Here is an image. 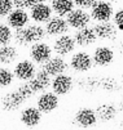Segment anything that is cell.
<instances>
[{
    "mask_svg": "<svg viewBox=\"0 0 123 130\" xmlns=\"http://www.w3.org/2000/svg\"><path fill=\"white\" fill-rule=\"evenodd\" d=\"M45 28L39 23H31L25 26L23 28L14 30L13 40L20 46H29L38 41H42L45 36Z\"/></svg>",
    "mask_w": 123,
    "mask_h": 130,
    "instance_id": "6da1fadb",
    "label": "cell"
},
{
    "mask_svg": "<svg viewBox=\"0 0 123 130\" xmlns=\"http://www.w3.org/2000/svg\"><path fill=\"white\" fill-rule=\"evenodd\" d=\"M91 20H92L91 14L85 9H82V8H74L66 15V21H67L69 27L74 28V30H80V28L87 27L90 25Z\"/></svg>",
    "mask_w": 123,
    "mask_h": 130,
    "instance_id": "7a4b0ae2",
    "label": "cell"
},
{
    "mask_svg": "<svg viewBox=\"0 0 123 130\" xmlns=\"http://www.w3.org/2000/svg\"><path fill=\"white\" fill-rule=\"evenodd\" d=\"M91 18L96 22H106L113 18V5L108 0H99L91 8Z\"/></svg>",
    "mask_w": 123,
    "mask_h": 130,
    "instance_id": "3957f363",
    "label": "cell"
},
{
    "mask_svg": "<svg viewBox=\"0 0 123 130\" xmlns=\"http://www.w3.org/2000/svg\"><path fill=\"white\" fill-rule=\"evenodd\" d=\"M52 52H53V48H51L49 44L44 41H38L30 46L31 61L38 64H44L48 59H51Z\"/></svg>",
    "mask_w": 123,
    "mask_h": 130,
    "instance_id": "277c9868",
    "label": "cell"
},
{
    "mask_svg": "<svg viewBox=\"0 0 123 130\" xmlns=\"http://www.w3.org/2000/svg\"><path fill=\"white\" fill-rule=\"evenodd\" d=\"M69 66L71 67L75 72H87L88 70L92 68L93 61H92V55L90 53H87L84 50L75 52L71 58H70Z\"/></svg>",
    "mask_w": 123,
    "mask_h": 130,
    "instance_id": "5b68a950",
    "label": "cell"
},
{
    "mask_svg": "<svg viewBox=\"0 0 123 130\" xmlns=\"http://www.w3.org/2000/svg\"><path fill=\"white\" fill-rule=\"evenodd\" d=\"M75 46H77V43L74 40V36H70V35L65 34V35L57 36V39L55 40L52 48H53V52L57 55L65 57V55L71 54L75 50Z\"/></svg>",
    "mask_w": 123,
    "mask_h": 130,
    "instance_id": "8992f818",
    "label": "cell"
},
{
    "mask_svg": "<svg viewBox=\"0 0 123 130\" xmlns=\"http://www.w3.org/2000/svg\"><path fill=\"white\" fill-rule=\"evenodd\" d=\"M51 5L47 3H36L30 8V20L34 21V23H47L53 15Z\"/></svg>",
    "mask_w": 123,
    "mask_h": 130,
    "instance_id": "52a82bcc",
    "label": "cell"
},
{
    "mask_svg": "<svg viewBox=\"0 0 123 130\" xmlns=\"http://www.w3.org/2000/svg\"><path fill=\"white\" fill-rule=\"evenodd\" d=\"M13 73L16 79H18L21 81H29L36 73V66L30 59H22L16 63L13 68Z\"/></svg>",
    "mask_w": 123,
    "mask_h": 130,
    "instance_id": "ba28073f",
    "label": "cell"
},
{
    "mask_svg": "<svg viewBox=\"0 0 123 130\" xmlns=\"http://www.w3.org/2000/svg\"><path fill=\"white\" fill-rule=\"evenodd\" d=\"M44 28H45V34L47 35L56 36V38H57V36H61V35L67 34V31L70 30L66 18L60 17V15L52 17L51 20L45 23V27Z\"/></svg>",
    "mask_w": 123,
    "mask_h": 130,
    "instance_id": "9c48e42d",
    "label": "cell"
},
{
    "mask_svg": "<svg viewBox=\"0 0 123 130\" xmlns=\"http://www.w3.org/2000/svg\"><path fill=\"white\" fill-rule=\"evenodd\" d=\"M36 107L42 113H51L58 107V95L53 91H43L36 99Z\"/></svg>",
    "mask_w": 123,
    "mask_h": 130,
    "instance_id": "30bf717a",
    "label": "cell"
},
{
    "mask_svg": "<svg viewBox=\"0 0 123 130\" xmlns=\"http://www.w3.org/2000/svg\"><path fill=\"white\" fill-rule=\"evenodd\" d=\"M69 68V63L64 59V57H60V55H56V57H51V59H48L42 70L44 72H47L49 76H57L61 75V73H66Z\"/></svg>",
    "mask_w": 123,
    "mask_h": 130,
    "instance_id": "8fae6325",
    "label": "cell"
},
{
    "mask_svg": "<svg viewBox=\"0 0 123 130\" xmlns=\"http://www.w3.org/2000/svg\"><path fill=\"white\" fill-rule=\"evenodd\" d=\"M52 91L57 95H66L73 89V79L67 73H61L52 79L51 83Z\"/></svg>",
    "mask_w": 123,
    "mask_h": 130,
    "instance_id": "7c38bea8",
    "label": "cell"
},
{
    "mask_svg": "<svg viewBox=\"0 0 123 130\" xmlns=\"http://www.w3.org/2000/svg\"><path fill=\"white\" fill-rule=\"evenodd\" d=\"M30 21V14L26 12V9H21V8H14L7 17V25H9L10 28L18 30V28H23L25 26L29 25Z\"/></svg>",
    "mask_w": 123,
    "mask_h": 130,
    "instance_id": "4fadbf2b",
    "label": "cell"
},
{
    "mask_svg": "<svg viewBox=\"0 0 123 130\" xmlns=\"http://www.w3.org/2000/svg\"><path fill=\"white\" fill-rule=\"evenodd\" d=\"M74 121L80 127H91V126L96 125V122H97L96 111L92 108H88V107L80 108L74 116Z\"/></svg>",
    "mask_w": 123,
    "mask_h": 130,
    "instance_id": "5bb4252c",
    "label": "cell"
},
{
    "mask_svg": "<svg viewBox=\"0 0 123 130\" xmlns=\"http://www.w3.org/2000/svg\"><path fill=\"white\" fill-rule=\"evenodd\" d=\"M25 98L20 94L18 90H12L8 91L2 97V107L5 111H17L20 109V107L25 103Z\"/></svg>",
    "mask_w": 123,
    "mask_h": 130,
    "instance_id": "9a60e30c",
    "label": "cell"
},
{
    "mask_svg": "<svg viewBox=\"0 0 123 130\" xmlns=\"http://www.w3.org/2000/svg\"><path fill=\"white\" fill-rule=\"evenodd\" d=\"M42 111L38 108V107H26L21 111V115H20V119H21V122L27 126V127H35L36 125L40 124L42 121Z\"/></svg>",
    "mask_w": 123,
    "mask_h": 130,
    "instance_id": "2e32d148",
    "label": "cell"
},
{
    "mask_svg": "<svg viewBox=\"0 0 123 130\" xmlns=\"http://www.w3.org/2000/svg\"><path fill=\"white\" fill-rule=\"evenodd\" d=\"M113 59H114V52L109 46H99L95 49L92 54L93 64L100 66V67L109 66L113 62Z\"/></svg>",
    "mask_w": 123,
    "mask_h": 130,
    "instance_id": "e0dca14e",
    "label": "cell"
},
{
    "mask_svg": "<svg viewBox=\"0 0 123 130\" xmlns=\"http://www.w3.org/2000/svg\"><path fill=\"white\" fill-rule=\"evenodd\" d=\"M51 76L47 72H44L43 70L36 71V73L34 75V77L31 80H29V84L31 86V89L34 90V93H43L45 91L49 86H51Z\"/></svg>",
    "mask_w": 123,
    "mask_h": 130,
    "instance_id": "ac0fdd59",
    "label": "cell"
},
{
    "mask_svg": "<svg viewBox=\"0 0 123 130\" xmlns=\"http://www.w3.org/2000/svg\"><path fill=\"white\" fill-rule=\"evenodd\" d=\"M96 38L100 40H112L117 35V27L113 22L106 21V22H97L93 26Z\"/></svg>",
    "mask_w": 123,
    "mask_h": 130,
    "instance_id": "d6986e66",
    "label": "cell"
},
{
    "mask_svg": "<svg viewBox=\"0 0 123 130\" xmlns=\"http://www.w3.org/2000/svg\"><path fill=\"white\" fill-rule=\"evenodd\" d=\"M74 40L77 43V45L79 46H90L92 45L97 38H96V34H95V30L93 27H90L87 26L84 28H80V30H77L75 35H74Z\"/></svg>",
    "mask_w": 123,
    "mask_h": 130,
    "instance_id": "ffe728a7",
    "label": "cell"
},
{
    "mask_svg": "<svg viewBox=\"0 0 123 130\" xmlns=\"http://www.w3.org/2000/svg\"><path fill=\"white\" fill-rule=\"evenodd\" d=\"M18 59V50L13 45H2L0 46V64L9 66Z\"/></svg>",
    "mask_w": 123,
    "mask_h": 130,
    "instance_id": "44dd1931",
    "label": "cell"
},
{
    "mask_svg": "<svg viewBox=\"0 0 123 130\" xmlns=\"http://www.w3.org/2000/svg\"><path fill=\"white\" fill-rule=\"evenodd\" d=\"M74 0H52L51 8L60 17H66L70 12L74 9Z\"/></svg>",
    "mask_w": 123,
    "mask_h": 130,
    "instance_id": "7402d4cb",
    "label": "cell"
},
{
    "mask_svg": "<svg viewBox=\"0 0 123 130\" xmlns=\"http://www.w3.org/2000/svg\"><path fill=\"white\" fill-rule=\"evenodd\" d=\"M115 113H117L115 107L112 104H102L96 109L97 119H100L101 121H110L112 119H114Z\"/></svg>",
    "mask_w": 123,
    "mask_h": 130,
    "instance_id": "603a6c76",
    "label": "cell"
},
{
    "mask_svg": "<svg viewBox=\"0 0 123 130\" xmlns=\"http://www.w3.org/2000/svg\"><path fill=\"white\" fill-rule=\"evenodd\" d=\"M14 80V73L8 67H0V88H8Z\"/></svg>",
    "mask_w": 123,
    "mask_h": 130,
    "instance_id": "cb8c5ba5",
    "label": "cell"
},
{
    "mask_svg": "<svg viewBox=\"0 0 123 130\" xmlns=\"http://www.w3.org/2000/svg\"><path fill=\"white\" fill-rule=\"evenodd\" d=\"M12 40H13V32L9 25L0 23V46L8 45Z\"/></svg>",
    "mask_w": 123,
    "mask_h": 130,
    "instance_id": "d4e9b609",
    "label": "cell"
},
{
    "mask_svg": "<svg viewBox=\"0 0 123 130\" xmlns=\"http://www.w3.org/2000/svg\"><path fill=\"white\" fill-rule=\"evenodd\" d=\"M13 9V0H0V18H7Z\"/></svg>",
    "mask_w": 123,
    "mask_h": 130,
    "instance_id": "484cf974",
    "label": "cell"
},
{
    "mask_svg": "<svg viewBox=\"0 0 123 130\" xmlns=\"http://www.w3.org/2000/svg\"><path fill=\"white\" fill-rule=\"evenodd\" d=\"M17 90L20 91V94L25 98V101H27V99H30L35 93H34V90L31 89V86H30V84H29V81H23V84H21L18 88H17Z\"/></svg>",
    "mask_w": 123,
    "mask_h": 130,
    "instance_id": "4316f807",
    "label": "cell"
},
{
    "mask_svg": "<svg viewBox=\"0 0 123 130\" xmlns=\"http://www.w3.org/2000/svg\"><path fill=\"white\" fill-rule=\"evenodd\" d=\"M113 23L115 25L117 30L123 31V9H118L113 14Z\"/></svg>",
    "mask_w": 123,
    "mask_h": 130,
    "instance_id": "83f0119b",
    "label": "cell"
},
{
    "mask_svg": "<svg viewBox=\"0 0 123 130\" xmlns=\"http://www.w3.org/2000/svg\"><path fill=\"white\" fill-rule=\"evenodd\" d=\"M14 8H21V9H30L35 3V0H13Z\"/></svg>",
    "mask_w": 123,
    "mask_h": 130,
    "instance_id": "f1b7e54d",
    "label": "cell"
},
{
    "mask_svg": "<svg viewBox=\"0 0 123 130\" xmlns=\"http://www.w3.org/2000/svg\"><path fill=\"white\" fill-rule=\"evenodd\" d=\"M99 0H74V4L82 9H91Z\"/></svg>",
    "mask_w": 123,
    "mask_h": 130,
    "instance_id": "f546056e",
    "label": "cell"
},
{
    "mask_svg": "<svg viewBox=\"0 0 123 130\" xmlns=\"http://www.w3.org/2000/svg\"><path fill=\"white\" fill-rule=\"evenodd\" d=\"M47 0H35V3H45Z\"/></svg>",
    "mask_w": 123,
    "mask_h": 130,
    "instance_id": "4dcf8cb0",
    "label": "cell"
}]
</instances>
